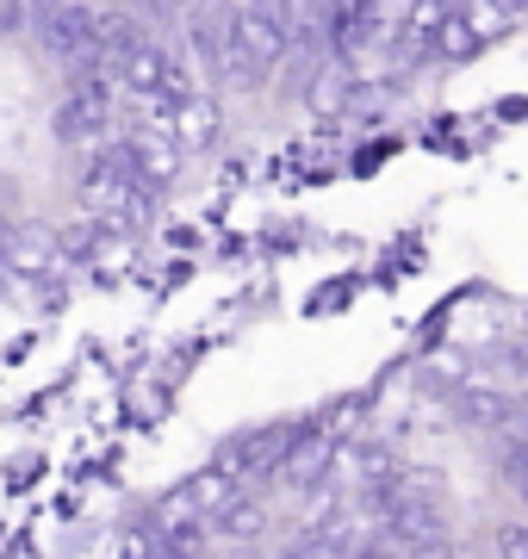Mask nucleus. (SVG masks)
<instances>
[{"label":"nucleus","instance_id":"obj_1","mask_svg":"<svg viewBox=\"0 0 528 559\" xmlns=\"http://www.w3.org/2000/svg\"><path fill=\"white\" fill-rule=\"evenodd\" d=\"M187 57L218 87H262L267 81L237 7H200V13H187Z\"/></svg>","mask_w":528,"mask_h":559},{"label":"nucleus","instance_id":"obj_2","mask_svg":"<svg viewBox=\"0 0 528 559\" xmlns=\"http://www.w3.org/2000/svg\"><path fill=\"white\" fill-rule=\"evenodd\" d=\"M32 38L69 75L106 69V13H94V7H32Z\"/></svg>","mask_w":528,"mask_h":559},{"label":"nucleus","instance_id":"obj_3","mask_svg":"<svg viewBox=\"0 0 528 559\" xmlns=\"http://www.w3.org/2000/svg\"><path fill=\"white\" fill-rule=\"evenodd\" d=\"M305 441H311V429H299V423H255V429H237L224 441L218 466H230L243 485H262L305 454Z\"/></svg>","mask_w":528,"mask_h":559},{"label":"nucleus","instance_id":"obj_4","mask_svg":"<svg viewBox=\"0 0 528 559\" xmlns=\"http://www.w3.org/2000/svg\"><path fill=\"white\" fill-rule=\"evenodd\" d=\"M262 528H267V503H262V491H249L230 516L212 522V540H224V547H249V540H262Z\"/></svg>","mask_w":528,"mask_h":559},{"label":"nucleus","instance_id":"obj_5","mask_svg":"<svg viewBox=\"0 0 528 559\" xmlns=\"http://www.w3.org/2000/svg\"><path fill=\"white\" fill-rule=\"evenodd\" d=\"M491 554L497 559H528V516H509L491 528Z\"/></svg>","mask_w":528,"mask_h":559},{"label":"nucleus","instance_id":"obj_6","mask_svg":"<svg viewBox=\"0 0 528 559\" xmlns=\"http://www.w3.org/2000/svg\"><path fill=\"white\" fill-rule=\"evenodd\" d=\"M355 559H405V547H392L386 535H367V540H361V554H355Z\"/></svg>","mask_w":528,"mask_h":559},{"label":"nucleus","instance_id":"obj_7","mask_svg":"<svg viewBox=\"0 0 528 559\" xmlns=\"http://www.w3.org/2000/svg\"><path fill=\"white\" fill-rule=\"evenodd\" d=\"M7 32H32V7H0V38Z\"/></svg>","mask_w":528,"mask_h":559},{"label":"nucleus","instance_id":"obj_8","mask_svg":"<svg viewBox=\"0 0 528 559\" xmlns=\"http://www.w3.org/2000/svg\"><path fill=\"white\" fill-rule=\"evenodd\" d=\"M156 559H212V547H156Z\"/></svg>","mask_w":528,"mask_h":559},{"label":"nucleus","instance_id":"obj_9","mask_svg":"<svg viewBox=\"0 0 528 559\" xmlns=\"http://www.w3.org/2000/svg\"><path fill=\"white\" fill-rule=\"evenodd\" d=\"M405 559H460V554H454V540H447V547H423V554H405Z\"/></svg>","mask_w":528,"mask_h":559},{"label":"nucleus","instance_id":"obj_10","mask_svg":"<svg viewBox=\"0 0 528 559\" xmlns=\"http://www.w3.org/2000/svg\"><path fill=\"white\" fill-rule=\"evenodd\" d=\"M516 429L528 436V392H516Z\"/></svg>","mask_w":528,"mask_h":559},{"label":"nucleus","instance_id":"obj_11","mask_svg":"<svg viewBox=\"0 0 528 559\" xmlns=\"http://www.w3.org/2000/svg\"><path fill=\"white\" fill-rule=\"evenodd\" d=\"M523 342H528V323H523Z\"/></svg>","mask_w":528,"mask_h":559}]
</instances>
